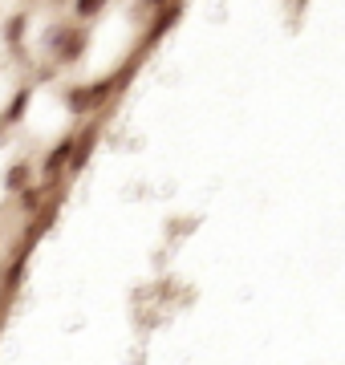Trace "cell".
I'll use <instances>...</instances> for the list:
<instances>
[{"label":"cell","instance_id":"1","mask_svg":"<svg viewBox=\"0 0 345 365\" xmlns=\"http://www.w3.org/2000/svg\"><path fill=\"white\" fill-rule=\"evenodd\" d=\"M183 9H187V0H167V4H159V9L150 13L155 21H150V25H146V33L138 37V53H143V57L155 49V45H159V41L167 37L175 25H179V21H183Z\"/></svg>","mask_w":345,"mask_h":365},{"label":"cell","instance_id":"2","mask_svg":"<svg viewBox=\"0 0 345 365\" xmlns=\"http://www.w3.org/2000/svg\"><path fill=\"white\" fill-rule=\"evenodd\" d=\"M86 49H90V29H81V25H66V33L57 37L53 53H49V61L61 69L69 66H78L81 57H86Z\"/></svg>","mask_w":345,"mask_h":365},{"label":"cell","instance_id":"3","mask_svg":"<svg viewBox=\"0 0 345 365\" xmlns=\"http://www.w3.org/2000/svg\"><path fill=\"white\" fill-rule=\"evenodd\" d=\"M98 138H102V122H98V118H93L86 130L73 134V150H69V163H66V179L81 175V167L93 158V146H98Z\"/></svg>","mask_w":345,"mask_h":365},{"label":"cell","instance_id":"4","mask_svg":"<svg viewBox=\"0 0 345 365\" xmlns=\"http://www.w3.org/2000/svg\"><path fill=\"white\" fill-rule=\"evenodd\" d=\"M66 110H69L73 118H93V114H98L93 90L86 86V81H78V86H69V90H66Z\"/></svg>","mask_w":345,"mask_h":365},{"label":"cell","instance_id":"5","mask_svg":"<svg viewBox=\"0 0 345 365\" xmlns=\"http://www.w3.org/2000/svg\"><path fill=\"white\" fill-rule=\"evenodd\" d=\"M29 102H33V86H21V90L9 98V106H4V114H0V134L4 130H13L16 122L29 114Z\"/></svg>","mask_w":345,"mask_h":365},{"label":"cell","instance_id":"6","mask_svg":"<svg viewBox=\"0 0 345 365\" xmlns=\"http://www.w3.org/2000/svg\"><path fill=\"white\" fill-rule=\"evenodd\" d=\"M25 272H29V260H9L4 268H0V297L13 300L16 292H21V284H25Z\"/></svg>","mask_w":345,"mask_h":365},{"label":"cell","instance_id":"7","mask_svg":"<svg viewBox=\"0 0 345 365\" xmlns=\"http://www.w3.org/2000/svg\"><path fill=\"white\" fill-rule=\"evenodd\" d=\"M57 187H45V182H25L21 191H16V203H21V215H33V211L45 203V199L53 195Z\"/></svg>","mask_w":345,"mask_h":365},{"label":"cell","instance_id":"8","mask_svg":"<svg viewBox=\"0 0 345 365\" xmlns=\"http://www.w3.org/2000/svg\"><path fill=\"white\" fill-rule=\"evenodd\" d=\"M25 37H29V13H13L9 21H4V45H9V53H13V57H21Z\"/></svg>","mask_w":345,"mask_h":365},{"label":"cell","instance_id":"9","mask_svg":"<svg viewBox=\"0 0 345 365\" xmlns=\"http://www.w3.org/2000/svg\"><path fill=\"white\" fill-rule=\"evenodd\" d=\"M25 182H33V167H29L25 158H16V163H9V170H4V191L9 195H16Z\"/></svg>","mask_w":345,"mask_h":365},{"label":"cell","instance_id":"10","mask_svg":"<svg viewBox=\"0 0 345 365\" xmlns=\"http://www.w3.org/2000/svg\"><path fill=\"white\" fill-rule=\"evenodd\" d=\"M106 4L110 0H73V16H78V21H93V16H102Z\"/></svg>","mask_w":345,"mask_h":365},{"label":"cell","instance_id":"11","mask_svg":"<svg viewBox=\"0 0 345 365\" xmlns=\"http://www.w3.org/2000/svg\"><path fill=\"white\" fill-rule=\"evenodd\" d=\"M159 4H167V0H138V4H134V16H146V13H155Z\"/></svg>","mask_w":345,"mask_h":365}]
</instances>
